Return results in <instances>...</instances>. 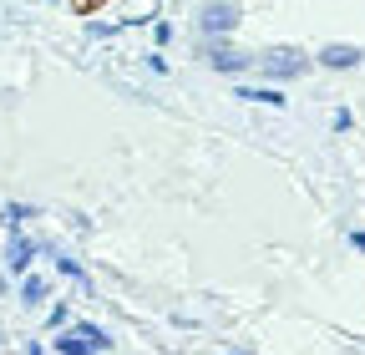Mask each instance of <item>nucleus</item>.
Masks as SVG:
<instances>
[{"label":"nucleus","instance_id":"obj_1","mask_svg":"<svg viewBox=\"0 0 365 355\" xmlns=\"http://www.w3.org/2000/svg\"><path fill=\"white\" fill-rule=\"evenodd\" d=\"M254 66H259V76L274 81V86L299 81L304 71H314L309 51H299V46H264V51H254Z\"/></svg>","mask_w":365,"mask_h":355},{"label":"nucleus","instance_id":"obj_2","mask_svg":"<svg viewBox=\"0 0 365 355\" xmlns=\"http://www.w3.org/2000/svg\"><path fill=\"white\" fill-rule=\"evenodd\" d=\"M239 26H244L239 0H203V11H198V36L203 41H228Z\"/></svg>","mask_w":365,"mask_h":355},{"label":"nucleus","instance_id":"obj_3","mask_svg":"<svg viewBox=\"0 0 365 355\" xmlns=\"http://www.w3.org/2000/svg\"><path fill=\"white\" fill-rule=\"evenodd\" d=\"M203 61H208L218 76H244V71H254V51L234 46V36H228V41H203Z\"/></svg>","mask_w":365,"mask_h":355},{"label":"nucleus","instance_id":"obj_4","mask_svg":"<svg viewBox=\"0 0 365 355\" xmlns=\"http://www.w3.org/2000/svg\"><path fill=\"white\" fill-rule=\"evenodd\" d=\"M309 61H314L319 71H355V66L365 61V51H360V46H350V41H330V46H319Z\"/></svg>","mask_w":365,"mask_h":355},{"label":"nucleus","instance_id":"obj_5","mask_svg":"<svg viewBox=\"0 0 365 355\" xmlns=\"http://www.w3.org/2000/svg\"><path fill=\"white\" fill-rule=\"evenodd\" d=\"M41 259V244L21 229V234H11V244H6V269L11 274H31V264Z\"/></svg>","mask_w":365,"mask_h":355},{"label":"nucleus","instance_id":"obj_6","mask_svg":"<svg viewBox=\"0 0 365 355\" xmlns=\"http://www.w3.org/2000/svg\"><path fill=\"white\" fill-rule=\"evenodd\" d=\"M234 97L239 102H254V107H284V86H274V81H239L234 86Z\"/></svg>","mask_w":365,"mask_h":355},{"label":"nucleus","instance_id":"obj_7","mask_svg":"<svg viewBox=\"0 0 365 355\" xmlns=\"http://www.w3.org/2000/svg\"><path fill=\"white\" fill-rule=\"evenodd\" d=\"M71 330H76V335L91 345V355H107V350H112V335H107L97 320H71Z\"/></svg>","mask_w":365,"mask_h":355},{"label":"nucleus","instance_id":"obj_8","mask_svg":"<svg viewBox=\"0 0 365 355\" xmlns=\"http://www.w3.org/2000/svg\"><path fill=\"white\" fill-rule=\"evenodd\" d=\"M46 299H51V284H46L41 274H21V304L26 309H41Z\"/></svg>","mask_w":365,"mask_h":355},{"label":"nucleus","instance_id":"obj_9","mask_svg":"<svg viewBox=\"0 0 365 355\" xmlns=\"http://www.w3.org/2000/svg\"><path fill=\"white\" fill-rule=\"evenodd\" d=\"M46 350H51V355H91V345H86L71 325H66V330H56V340L46 345Z\"/></svg>","mask_w":365,"mask_h":355},{"label":"nucleus","instance_id":"obj_10","mask_svg":"<svg viewBox=\"0 0 365 355\" xmlns=\"http://www.w3.org/2000/svg\"><path fill=\"white\" fill-rule=\"evenodd\" d=\"M31 218H36V208H31V203H6V208H0V224H6L11 234H21Z\"/></svg>","mask_w":365,"mask_h":355},{"label":"nucleus","instance_id":"obj_11","mask_svg":"<svg viewBox=\"0 0 365 355\" xmlns=\"http://www.w3.org/2000/svg\"><path fill=\"white\" fill-rule=\"evenodd\" d=\"M66 325H71V304H66V299H56L51 309H46V330L56 335V330H66Z\"/></svg>","mask_w":365,"mask_h":355},{"label":"nucleus","instance_id":"obj_12","mask_svg":"<svg viewBox=\"0 0 365 355\" xmlns=\"http://www.w3.org/2000/svg\"><path fill=\"white\" fill-rule=\"evenodd\" d=\"M56 274H66V279H76V284H86V269L76 259H66V254H56Z\"/></svg>","mask_w":365,"mask_h":355},{"label":"nucleus","instance_id":"obj_13","mask_svg":"<svg viewBox=\"0 0 365 355\" xmlns=\"http://www.w3.org/2000/svg\"><path fill=\"white\" fill-rule=\"evenodd\" d=\"M117 31H122L117 21H91V26H86V41H107V36H117Z\"/></svg>","mask_w":365,"mask_h":355},{"label":"nucleus","instance_id":"obj_14","mask_svg":"<svg viewBox=\"0 0 365 355\" xmlns=\"http://www.w3.org/2000/svg\"><path fill=\"white\" fill-rule=\"evenodd\" d=\"M153 41H158V51H163L168 41H173V26H168V21H153Z\"/></svg>","mask_w":365,"mask_h":355},{"label":"nucleus","instance_id":"obj_15","mask_svg":"<svg viewBox=\"0 0 365 355\" xmlns=\"http://www.w3.org/2000/svg\"><path fill=\"white\" fill-rule=\"evenodd\" d=\"M148 71H158V76H163V71H168V56H163V51H148Z\"/></svg>","mask_w":365,"mask_h":355},{"label":"nucleus","instance_id":"obj_16","mask_svg":"<svg viewBox=\"0 0 365 355\" xmlns=\"http://www.w3.org/2000/svg\"><path fill=\"white\" fill-rule=\"evenodd\" d=\"M350 127H355V117H350V107H340L335 112V132H350Z\"/></svg>","mask_w":365,"mask_h":355},{"label":"nucleus","instance_id":"obj_17","mask_svg":"<svg viewBox=\"0 0 365 355\" xmlns=\"http://www.w3.org/2000/svg\"><path fill=\"white\" fill-rule=\"evenodd\" d=\"M350 249H360V254H365V229H350Z\"/></svg>","mask_w":365,"mask_h":355},{"label":"nucleus","instance_id":"obj_18","mask_svg":"<svg viewBox=\"0 0 365 355\" xmlns=\"http://www.w3.org/2000/svg\"><path fill=\"white\" fill-rule=\"evenodd\" d=\"M26 355H51V350H46L41 340H31V345H26Z\"/></svg>","mask_w":365,"mask_h":355},{"label":"nucleus","instance_id":"obj_19","mask_svg":"<svg viewBox=\"0 0 365 355\" xmlns=\"http://www.w3.org/2000/svg\"><path fill=\"white\" fill-rule=\"evenodd\" d=\"M76 6H81V11H91V6H102V0H76Z\"/></svg>","mask_w":365,"mask_h":355},{"label":"nucleus","instance_id":"obj_20","mask_svg":"<svg viewBox=\"0 0 365 355\" xmlns=\"http://www.w3.org/2000/svg\"><path fill=\"white\" fill-rule=\"evenodd\" d=\"M228 355H249V350H228Z\"/></svg>","mask_w":365,"mask_h":355},{"label":"nucleus","instance_id":"obj_21","mask_svg":"<svg viewBox=\"0 0 365 355\" xmlns=\"http://www.w3.org/2000/svg\"><path fill=\"white\" fill-rule=\"evenodd\" d=\"M46 6H61V0H46Z\"/></svg>","mask_w":365,"mask_h":355},{"label":"nucleus","instance_id":"obj_22","mask_svg":"<svg viewBox=\"0 0 365 355\" xmlns=\"http://www.w3.org/2000/svg\"><path fill=\"white\" fill-rule=\"evenodd\" d=\"M0 350H6V345H0Z\"/></svg>","mask_w":365,"mask_h":355}]
</instances>
